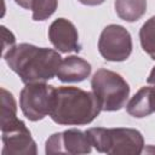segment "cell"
<instances>
[{"mask_svg": "<svg viewBox=\"0 0 155 155\" xmlns=\"http://www.w3.org/2000/svg\"><path fill=\"white\" fill-rule=\"evenodd\" d=\"M4 58L24 84L45 82L53 79L62 62L57 51L27 42L16 45L4 54Z\"/></svg>", "mask_w": 155, "mask_h": 155, "instance_id": "6da1fadb", "label": "cell"}, {"mask_svg": "<svg viewBox=\"0 0 155 155\" xmlns=\"http://www.w3.org/2000/svg\"><path fill=\"white\" fill-rule=\"evenodd\" d=\"M101 111V104L93 92L74 86H62L56 88L50 117L58 125H87Z\"/></svg>", "mask_w": 155, "mask_h": 155, "instance_id": "7a4b0ae2", "label": "cell"}, {"mask_svg": "<svg viewBox=\"0 0 155 155\" xmlns=\"http://www.w3.org/2000/svg\"><path fill=\"white\" fill-rule=\"evenodd\" d=\"M92 147L99 153L111 155H137L143 153L144 139L134 128L92 127L86 131Z\"/></svg>", "mask_w": 155, "mask_h": 155, "instance_id": "3957f363", "label": "cell"}, {"mask_svg": "<svg viewBox=\"0 0 155 155\" xmlns=\"http://www.w3.org/2000/svg\"><path fill=\"white\" fill-rule=\"evenodd\" d=\"M91 87L104 111L120 110L126 105L130 96V86L126 80L120 74L104 68L93 74Z\"/></svg>", "mask_w": 155, "mask_h": 155, "instance_id": "277c9868", "label": "cell"}, {"mask_svg": "<svg viewBox=\"0 0 155 155\" xmlns=\"http://www.w3.org/2000/svg\"><path fill=\"white\" fill-rule=\"evenodd\" d=\"M56 88L45 82L25 84L19 94V107L30 121L42 120L50 115L54 103Z\"/></svg>", "mask_w": 155, "mask_h": 155, "instance_id": "5b68a950", "label": "cell"}, {"mask_svg": "<svg viewBox=\"0 0 155 155\" xmlns=\"http://www.w3.org/2000/svg\"><path fill=\"white\" fill-rule=\"evenodd\" d=\"M101 56L109 62H124L132 52V38L126 28L119 24L107 25L98 40Z\"/></svg>", "mask_w": 155, "mask_h": 155, "instance_id": "8992f818", "label": "cell"}, {"mask_svg": "<svg viewBox=\"0 0 155 155\" xmlns=\"http://www.w3.org/2000/svg\"><path fill=\"white\" fill-rule=\"evenodd\" d=\"M2 150L1 155H35L36 143L25 124L17 119L8 126L1 128Z\"/></svg>", "mask_w": 155, "mask_h": 155, "instance_id": "52a82bcc", "label": "cell"}, {"mask_svg": "<svg viewBox=\"0 0 155 155\" xmlns=\"http://www.w3.org/2000/svg\"><path fill=\"white\" fill-rule=\"evenodd\" d=\"M92 144L86 132L70 128L50 136L45 144L46 154H88Z\"/></svg>", "mask_w": 155, "mask_h": 155, "instance_id": "ba28073f", "label": "cell"}, {"mask_svg": "<svg viewBox=\"0 0 155 155\" xmlns=\"http://www.w3.org/2000/svg\"><path fill=\"white\" fill-rule=\"evenodd\" d=\"M48 39L51 44L59 52H79L81 45L79 42V34L75 25L65 19L57 18L48 28Z\"/></svg>", "mask_w": 155, "mask_h": 155, "instance_id": "9c48e42d", "label": "cell"}, {"mask_svg": "<svg viewBox=\"0 0 155 155\" xmlns=\"http://www.w3.org/2000/svg\"><path fill=\"white\" fill-rule=\"evenodd\" d=\"M91 70L87 61L78 56H69L62 59L56 76L62 82H80L90 76Z\"/></svg>", "mask_w": 155, "mask_h": 155, "instance_id": "30bf717a", "label": "cell"}, {"mask_svg": "<svg viewBox=\"0 0 155 155\" xmlns=\"http://www.w3.org/2000/svg\"><path fill=\"white\" fill-rule=\"evenodd\" d=\"M127 113L133 117H145L155 111V97L153 87H142L127 103Z\"/></svg>", "mask_w": 155, "mask_h": 155, "instance_id": "8fae6325", "label": "cell"}, {"mask_svg": "<svg viewBox=\"0 0 155 155\" xmlns=\"http://www.w3.org/2000/svg\"><path fill=\"white\" fill-rule=\"evenodd\" d=\"M116 15L126 22H136L147 11V0H115Z\"/></svg>", "mask_w": 155, "mask_h": 155, "instance_id": "7c38bea8", "label": "cell"}, {"mask_svg": "<svg viewBox=\"0 0 155 155\" xmlns=\"http://www.w3.org/2000/svg\"><path fill=\"white\" fill-rule=\"evenodd\" d=\"M17 117V104L15 97L6 88H0V128H4L16 121Z\"/></svg>", "mask_w": 155, "mask_h": 155, "instance_id": "4fadbf2b", "label": "cell"}, {"mask_svg": "<svg viewBox=\"0 0 155 155\" xmlns=\"http://www.w3.org/2000/svg\"><path fill=\"white\" fill-rule=\"evenodd\" d=\"M142 48L155 61V16L150 17L139 30Z\"/></svg>", "mask_w": 155, "mask_h": 155, "instance_id": "5bb4252c", "label": "cell"}, {"mask_svg": "<svg viewBox=\"0 0 155 155\" xmlns=\"http://www.w3.org/2000/svg\"><path fill=\"white\" fill-rule=\"evenodd\" d=\"M58 0H34L31 5L33 19L34 21H45L51 17L57 10Z\"/></svg>", "mask_w": 155, "mask_h": 155, "instance_id": "9a60e30c", "label": "cell"}, {"mask_svg": "<svg viewBox=\"0 0 155 155\" xmlns=\"http://www.w3.org/2000/svg\"><path fill=\"white\" fill-rule=\"evenodd\" d=\"M1 34H2V56H4L7 51H10L11 48L16 46V38L4 25L1 27Z\"/></svg>", "mask_w": 155, "mask_h": 155, "instance_id": "2e32d148", "label": "cell"}, {"mask_svg": "<svg viewBox=\"0 0 155 155\" xmlns=\"http://www.w3.org/2000/svg\"><path fill=\"white\" fill-rule=\"evenodd\" d=\"M34 0H15V2L17 5H19L21 7L25 8V10H31V5H33Z\"/></svg>", "mask_w": 155, "mask_h": 155, "instance_id": "e0dca14e", "label": "cell"}, {"mask_svg": "<svg viewBox=\"0 0 155 155\" xmlns=\"http://www.w3.org/2000/svg\"><path fill=\"white\" fill-rule=\"evenodd\" d=\"M78 1L86 6H98V5L103 4L105 0H78Z\"/></svg>", "mask_w": 155, "mask_h": 155, "instance_id": "ac0fdd59", "label": "cell"}, {"mask_svg": "<svg viewBox=\"0 0 155 155\" xmlns=\"http://www.w3.org/2000/svg\"><path fill=\"white\" fill-rule=\"evenodd\" d=\"M147 82H148L149 85H155V67L151 69V71H150L148 79H147Z\"/></svg>", "mask_w": 155, "mask_h": 155, "instance_id": "d6986e66", "label": "cell"}, {"mask_svg": "<svg viewBox=\"0 0 155 155\" xmlns=\"http://www.w3.org/2000/svg\"><path fill=\"white\" fill-rule=\"evenodd\" d=\"M153 88H154V97H155V85H154V87H153Z\"/></svg>", "mask_w": 155, "mask_h": 155, "instance_id": "ffe728a7", "label": "cell"}]
</instances>
